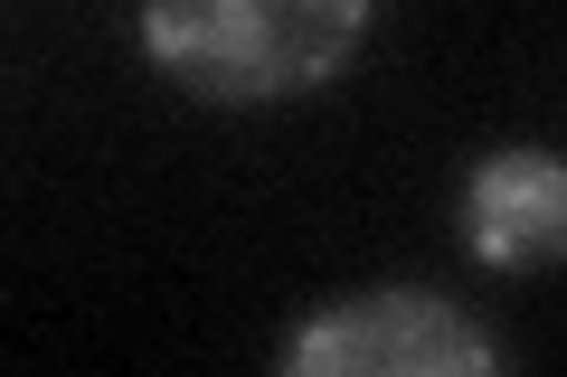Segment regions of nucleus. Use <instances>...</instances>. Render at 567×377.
<instances>
[{"instance_id": "1", "label": "nucleus", "mask_w": 567, "mask_h": 377, "mask_svg": "<svg viewBox=\"0 0 567 377\" xmlns=\"http://www.w3.org/2000/svg\"><path fill=\"white\" fill-rule=\"evenodd\" d=\"M369 0H152V57L181 85L227 104H265V95H303L350 57Z\"/></svg>"}, {"instance_id": "2", "label": "nucleus", "mask_w": 567, "mask_h": 377, "mask_svg": "<svg viewBox=\"0 0 567 377\" xmlns=\"http://www.w3.org/2000/svg\"><path fill=\"white\" fill-rule=\"evenodd\" d=\"M284 368H303V377H483L492 339L473 321H454L435 293H379V302H341L331 321L293 331Z\"/></svg>"}, {"instance_id": "3", "label": "nucleus", "mask_w": 567, "mask_h": 377, "mask_svg": "<svg viewBox=\"0 0 567 377\" xmlns=\"http://www.w3.org/2000/svg\"><path fill=\"white\" fill-rule=\"evenodd\" d=\"M464 227H473V255L502 264V274H529V264L558 255V227H567V170L539 151H502L473 170L464 189Z\"/></svg>"}]
</instances>
